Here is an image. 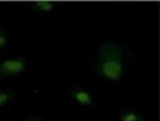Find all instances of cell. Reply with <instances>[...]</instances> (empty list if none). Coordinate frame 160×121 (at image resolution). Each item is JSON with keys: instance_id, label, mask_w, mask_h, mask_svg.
Listing matches in <instances>:
<instances>
[{"instance_id": "obj_7", "label": "cell", "mask_w": 160, "mask_h": 121, "mask_svg": "<svg viewBox=\"0 0 160 121\" xmlns=\"http://www.w3.org/2000/svg\"><path fill=\"white\" fill-rule=\"evenodd\" d=\"M8 41L7 35L4 31L0 30V52H1L6 46Z\"/></svg>"}, {"instance_id": "obj_2", "label": "cell", "mask_w": 160, "mask_h": 121, "mask_svg": "<svg viewBox=\"0 0 160 121\" xmlns=\"http://www.w3.org/2000/svg\"><path fill=\"white\" fill-rule=\"evenodd\" d=\"M32 59V54L29 51L20 56L0 61V77L12 76L22 74L31 65Z\"/></svg>"}, {"instance_id": "obj_1", "label": "cell", "mask_w": 160, "mask_h": 121, "mask_svg": "<svg viewBox=\"0 0 160 121\" xmlns=\"http://www.w3.org/2000/svg\"><path fill=\"white\" fill-rule=\"evenodd\" d=\"M127 54L126 49L117 42H107L98 50L95 66L100 77L110 81L122 77L125 67Z\"/></svg>"}, {"instance_id": "obj_8", "label": "cell", "mask_w": 160, "mask_h": 121, "mask_svg": "<svg viewBox=\"0 0 160 121\" xmlns=\"http://www.w3.org/2000/svg\"></svg>"}, {"instance_id": "obj_3", "label": "cell", "mask_w": 160, "mask_h": 121, "mask_svg": "<svg viewBox=\"0 0 160 121\" xmlns=\"http://www.w3.org/2000/svg\"><path fill=\"white\" fill-rule=\"evenodd\" d=\"M71 97L77 103L83 106H91L93 104V98L89 91L83 88L74 89L71 92Z\"/></svg>"}, {"instance_id": "obj_5", "label": "cell", "mask_w": 160, "mask_h": 121, "mask_svg": "<svg viewBox=\"0 0 160 121\" xmlns=\"http://www.w3.org/2000/svg\"><path fill=\"white\" fill-rule=\"evenodd\" d=\"M119 121H144L143 118L135 111L126 109L122 111L119 116Z\"/></svg>"}, {"instance_id": "obj_4", "label": "cell", "mask_w": 160, "mask_h": 121, "mask_svg": "<svg viewBox=\"0 0 160 121\" xmlns=\"http://www.w3.org/2000/svg\"><path fill=\"white\" fill-rule=\"evenodd\" d=\"M57 2L50 0H37L29 3L28 7L31 11L37 12H48L57 7Z\"/></svg>"}, {"instance_id": "obj_6", "label": "cell", "mask_w": 160, "mask_h": 121, "mask_svg": "<svg viewBox=\"0 0 160 121\" xmlns=\"http://www.w3.org/2000/svg\"><path fill=\"white\" fill-rule=\"evenodd\" d=\"M12 98L11 94L5 91H0V107L8 103Z\"/></svg>"}]
</instances>
